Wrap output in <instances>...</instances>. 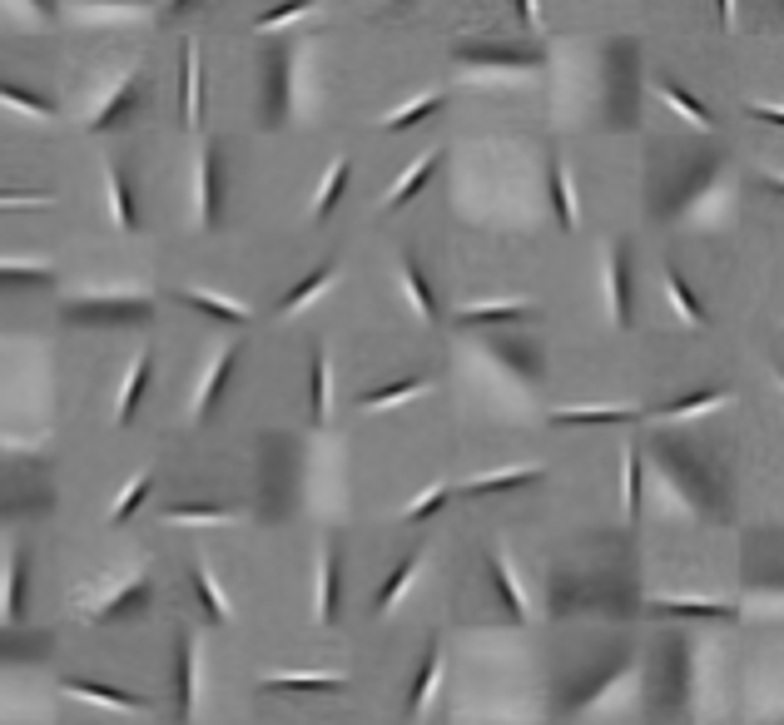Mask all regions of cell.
Listing matches in <instances>:
<instances>
[{
    "label": "cell",
    "instance_id": "cell-30",
    "mask_svg": "<svg viewBox=\"0 0 784 725\" xmlns=\"http://www.w3.org/2000/svg\"><path fill=\"white\" fill-rule=\"evenodd\" d=\"M194 586H199V596H204V611H209L214 621H229V606H224V591L214 586V577H209V567H199V572H194Z\"/></svg>",
    "mask_w": 784,
    "mask_h": 725
},
{
    "label": "cell",
    "instance_id": "cell-40",
    "mask_svg": "<svg viewBox=\"0 0 784 725\" xmlns=\"http://www.w3.org/2000/svg\"><path fill=\"white\" fill-rule=\"evenodd\" d=\"M0 204H45V194H20V189H0Z\"/></svg>",
    "mask_w": 784,
    "mask_h": 725
},
{
    "label": "cell",
    "instance_id": "cell-42",
    "mask_svg": "<svg viewBox=\"0 0 784 725\" xmlns=\"http://www.w3.org/2000/svg\"><path fill=\"white\" fill-rule=\"evenodd\" d=\"M517 10H522L526 25H541V15H536V0H517Z\"/></svg>",
    "mask_w": 784,
    "mask_h": 725
},
{
    "label": "cell",
    "instance_id": "cell-5",
    "mask_svg": "<svg viewBox=\"0 0 784 725\" xmlns=\"http://www.w3.org/2000/svg\"><path fill=\"white\" fill-rule=\"evenodd\" d=\"M144 383H149V348L134 358V373H130V383H125V393H120V413H115L120 428L134 423V408H139V398H144Z\"/></svg>",
    "mask_w": 784,
    "mask_h": 725
},
{
    "label": "cell",
    "instance_id": "cell-21",
    "mask_svg": "<svg viewBox=\"0 0 784 725\" xmlns=\"http://www.w3.org/2000/svg\"><path fill=\"white\" fill-rule=\"evenodd\" d=\"M526 303H482V308H467L462 323H522Z\"/></svg>",
    "mask_w": 784,
    "mask_h": 725
},
{
    "label": "cell",
    "instance_id": "cell-32",
    "mask_svg": "<svg viewBox=\"0 0 784 725\" xmlns=\"http://www.w3.org/2000/svg\"><path fill=\"white\" fill-rule=\"evenodd\" d=\"M447 497H452V487H442V482H437V487H427L417 502H407V507H402V517H407V522H422V517H432Z\"/></svg>",
    "mask_w": 784,
    "mask_h": 725
},
{
    "label": "cell",
    "instance_id": "cell-9",
    "mask_svg": "<svg viewBox=\"0 0 784 725\" xmlns=\"http://www.w3.org/2000/svg\"><path fill=\"white\" fill-rule=\"evenodd\" d=\"M437 159H442V154H437V149H427V154L412 164V174H407V179H402V184H397V189L388 194V209H402V204H407V199H412V194L427 184V174L437 169Z\"/></svg>",
    "mask_w": 784,
    "mask_h": 725
},
{
    "label": "cell",
    "instance_id": "cell-22",
    "mask_svg": "<svg viewBox=\"0 0 784 725\" xmlns=\"http://www.w3.org/2000/svg\"><path fill=\"white\" fill-rule=\"evenodd\" d=\"M417 567H422V552H417V557H407V562H402V567L392 572V581L383 586V591H378V611H392V606H397V596H402V591L412 586V577H417Z\"/></svg>",
    "mask_w": 784,
    "mask_h": 725
},
{
    "label": "cell",
    "instance_id": "cell-17",
    "mask_svg": "<svg viewBox=\"0 0 784 725\" xmlns=\"http://www.w3.org/2000/svg\"><path fill=\"white\" fill-rule=\"evenodd\" d=\"M343 184H348V159H333V174L323 179V189H318V204H313V219H328L333 214V204H338V194H343Z\"/></svg>",
    "mask_w": 784,
    "mask_h": 725
},
{
    "label": "cell",
    "instance_id": "cell-19",
    "mask_svg": "<svg viewBox=\"0 0 784 725\" xmlns=\"http://www.w3.org/2000/svg\"><path fill=\"white\" fill-rule=\"evenodd\" d=\"M730 393H720V388H710V393H695V398H675V403H665V408H655L660 418H690V413H705V408H720Z\"/></svg>",
    "mask_w": 784,
    "mask_h": 725
},
{
    "label": "cell",
    "instance_id": "cell-27",
    "mask_svg": "<svg viewBox=\"0 0 784 725\" xmlns=\"http://www.w3.org/2000/svg\"><path fill=\"white\" fill-rule=\"evenodd\" d=\"M665 289H670V298H675V308H680V313H685V318H690L695 328L705 323V313H700V303H695V293H690V284H685V279H680L675 269L665 274Z\"/></svg>",
    "mask_w": 784,
    "mask_h": 725
},
{
    "label": "cell",
    "instance_id": "cell-24",
    "mask_svg": "<svg viewBox=\"0 0 784 725\" xmlns=\"http://www.w3.org/2000/svg\"><path fill=\"white\" fill-rule=\"evenodd\" d=\"M437 666H442V651L437 646H427V661H422V676H417V686H412V711H427V696H432V681H437Z\"/></svg>",
    "mask_w": 784,
    "mask_h": 725
},
{
    "label": "cell",
    "instance_id": "cell-37",
    "mask_svg": "<svg viewBox=\"0 0 784 725\" xmlns=\"http://www.w3.org/2000/svg\"><path fill=\"white\" fill-rule=\"evenodd\" d=\"M313 5H318V0H283L278 10H268V15H263V20H259V30H273V25H288V20L308 15Z\"/></svg>",
    "mask_w": 784,
    "mask_h": 725
},
{
    "label": "cell",
    "instance_id": "cell-8",
    "mask_svg": "<svg viewBox=\"0 0 784 725\" xmlns=\"http://www.w3.org/2000/svg\"><path fill=\"white\" fill-rule=\"evenodd\" d=\"M551 199H556V224L561 229H576V199H571V184H566V164L551 159Z\"/></svg>",
    "mask_w": 784,
    "mask_h": 725
},
{
    "label": "cell",
    "instance_id": "cell-31",
    "mask_svg": "<svg viewBox=\"0 0 784 725\" xmlns=\"http://www.w3.org/2000/svg\"><path fill=\"white\" fill-rule=\"evenodd\" d=\"M199 224H214V154L199 159Z\"/></svg>",
    "mask_w": 784,
    "mask_h": 725
},
{
    "label": "cell",
    "instance_id": "cell-38",
    "mask_svg": "<svg viewBox=\"0 0 784 725\" xmlns=\"http://www.w3.org/2000/svg\"><path fill=\"white\" fill-rule=\"evenodd\" d=\"M229 507H169V522H229Z\"/></svg>",
    "mask_w": 784,
    "mask_h": 725
},
{
    "label": "cell",
    "instance_id": "cell-35",
    "mask_svg": "<svg viewBox=\"0 0 784 725\" xmlns=\"http://www.w3.org/2000/svg\"><path fill=\"white\" fill-rule=\"evenodd\" d=\"M55 274L45 264H0V284H50Z\"/></svg>",
    "mask_w": 784,
    "mask_h": 725
},
{
    "label": "cell",
    "instance_id": "cell-3",
    "mask_svg": "<svg viewBox=\"0 0 784 725\" xmlns=\"http://www.w3.org/2000/svg\"><path fill=\"white\" fill-rule=\"evenodd\" d=\"M184 298L199 308V313H209V318H219V323H249V308L244 303H229V298H219V293H204V289H184Z\"/></svg>",
    "mask_w": 784,
    "mask_h": 725
},
{
    "label": "cell",
    "instance_id": "cell-36",
    "mask_svg": "<svg viewBox=\"0 0 784 725\" xmlns=\"http://www.w3.org/2000/svg\"><path fill=\"white\" fill-rule=\"evenodd\" d=\"M149 482H154V477H149V472H139L130 487H125V497L115 502V527H120V522H130V512L144 502V497H149Z\"/></svg>",
    "mask_w": 784,
    "mask_h": 725
},
{
    "label": "cell",
    "instance_id": "cell-41",
    "mask_svg": "<svg viewBox=\"0 0 784 725\" xmlns=\"http://www.w3.org/2000/svg\"><path fill=\"white\" fill-rule=\"evenodd\" d=\"M750 115H755V120H770V125H784L780 105H755V110H750Z\"/></svg>",
    "mask_w": 784,
    "mask_h": 725
},
{
    "label": "cell",
    "instance_id": "cell-43",
    "mask_svg": "<svg viewBox=\"0 0 784 725\" xmlns=\"http://www.w3.org/2000/svg\"><path fill=\"white\" fill-rule=\"evenodd\" d=\"M720 20H725V25L735 20V0H720Z\"/></svg>",
    "mask_w": 784,
    "mask_h": 725
},
{
    "label": "cell",
    "instance_id": "cell-34",
    "mask_svg": "<svg viewBox=\"0 0 784 725\" xmlns=\"http://www.w3.org/2000/svg\"><path fill=\"white\" fill-rule=\"evenodd\" d=\"M437 105H442V95H427V100H417V105L397 110V115H392V120L383 125V130H412V125H422V120H427V115H432Z\"/></svg>",
    "mask_w": 784,
    "mask_h": 725
},
{
    "label": "cell",
    "instance_id": "cell-20",
    "mask_svg": "<svg viewBox=\"0 0 784 725\" xmlns=\"http://www.w3.org/2000/svg\"><path fill=\"white\" fill-rule=\"evenodd\" d=\"M268 691H338V686H348L343 676H268L263 681Z\"/></svg>",
    "mask_w": 784,
    "mask_h": 725
},
{
    "label": "cell",
    "instance_id": "cell-14",
    "mask_svg": "<svg viewBox=\"0 0 784 725\" xmlns=\"http://www.w3.org/2000/svg\"><path fill=\"white\" fill-rule=\"evenodd\" d=\"M536 477H541V467H517V472H497V477H472L462 492H507V487L536 482Z\"/></svg>",
    "mask_w": 784,
    "mask_h": 725
},
{
    "label": "cell",
    "instance_id": "cell-25",
    "mask_svg": "<svg viewBox=\"0 0 784 725\" xmlns=\"http://www.w3.org/2000/svg\"><path fill=\"white\" fill-rule=\"evenodd\" d=\"M0 105H10V110H20V115H35V120H50V115H55V105H45V100H35V95H25V90H15V85H0Z\"/></svg>",
    "mask_w": 784,
    "mask_h": 725
},
{
    "label": "cell",
    "instance_id": "cell-15",
    "mask_svg": "<svg viewBox=\"0 0 784 725\" xmlns=\"http://www.w3.org/2000/svg\"><path fill=\"white\" fill-rule=\"evenodd\" d=\"M621 507H626V517L641 512V457L636 452L621 457Z\"/></svg>",
    "mask_w": 784,
    "mask_h": 725
},
{
    "label": "cell",
    "instance_id": "cell-16",
    "mask_svg": "<svg viewBox=\"0 0 784 725\" xmlns=\"http://www.w3.org/2000/svg\"><path fill=\"white\" fill-rule=\"evenodd\" d=\"M492 577H497V586H502V596H507L512 616H517V621H526V616H531V606H526V596L517 591V581H512V562H507L502 552L492 557Z\"/></svg>",
    "mask_w": 784,
    "mask_h": 725
},
{
    "label": "cell",
    "instance_id": "cell-33",
    "mask_svg": "<svg viewBox=\"0 0 784 725\" xmlns=\"http://www.w3.org/2000/svg\"><path fill=\"white\" fill-rule=\"evenodd\" d=\"M179 711H194V641H184L179 651Z\"/></svg>",
    "mask_w": 784,
    "mask_h": 725
},
{
    "label": "cell",
    "instance_id": "cell-26",
    "mask_svg": "<svg viewBox=\"0 0 784 725\" xmlns=\"http://www.w3.org/2000/svg\"><path fill=\"white\" fill-rule=\"evenodd\" d=\"M130 105H134V75H130V80H120L115 100H110V105H105V110H100V115L90 120V130H110V125H115V120H120V115H125Z\"/></svg>",
    "mask_w": 784,
    "mask_h": 725
},
{
    "label": "cell",
    "instance_id": "cell-1",
    "mask_svg": "<svg viewBox=\"0 0 784 725\" xmlns=\"http://www.w3.org/2000/svg\"><path fill=\"white\" fill-rule=\"evenodd\" d=\"M606 284H611V318L631 323V279H626V254L621 249H611V259H606Z\"/></svg>",
    "mask_w": 784,
    "mask_h": 725
},
{
    "label": "cell",
    "instance_id": "cell-28",
    "mask_svg": "<svg viewBox=\"0 0 784 725\" xmlns=\"http://www.w3.org/2000/svg\"><path fill=\"white\" fill-rule=\"evenodd\" d=\"M660 95H665V100H670V105H675V110H680L685 120H695V130H710V115H705V110H700V105H695V100H690V95H685L680 85L660 80Z\"/></svg>",
    "mask_w": 784,
    "mask_h": 725
},
{
    "label": "cell",
    "instance_id": "cell-6",
    "mask_svg": "<svg viewBox=\"0 0 784 725\" xmlns=\"http://www.w3.org/2000/svg\"><path fill=\"white\" fill-rule=\"evenodd\" d=\"M65 691H70V696H80V701L115 706V711H144V701H139V696H120V691H110V686H95V681H65Z\"/></svg>",
    "mask_w": 784,
    "mask_h": 725
},
{
    "label": "cell",
    "instance_id": "cell-2",
    "mask_svg": "<svg viewBox=\"0 0 784 725\" xmlns=\"http://www.w3.org/2000/svg\"><path fill=\"white\" fill-rule=\"evenodd\" d=\"M641 418V408H556L551 413V423H591V428H601V423H636Z\"/></svg>",
    "mask_w": 784,
    "mask_h": 725
},
{
    "label": "cell",
    "instance_id": "cell-7",
    "mask_svg": "<svg viewBox=\"0 0 784 725\" xmlns=\"http://www.w3.org/2000/svg\"><path fill=\"white\" fill-rule=\"evenodd\" d=\"M333 279H338V269H333V264H328V269H313V274H308V279H303L298 289H293L288 298H283V303H278V318H288V313H298L303 303H313V298L323 293V284H333Z\"/></svg>",
    "mask_w": 784,
    "mask_h": 725
},
{
    "label": "cell",
    "instance_id": "cell-10",
    "mask_svg": "<svg viewBox=\"0 0 784 725\" xmlns=\"http://www.w3.org/2000/svg\"><path fill=\"white\" fill-rule=\"evenodd\" d=\"M318 621L333 626L338 621V562L323 557V572H318Z\"/></svg>",
    "mask_w": 784,
    "mask_h": 725
},
{
    "label": "cell",
    "instance_id": "cell-12",
    "mask_svg": "<svg viewBox=\"0 0 784 725\" xmlns=\"http://www.w3.org/2000/svg\"><path fill=\"white\" fill-rule=\"evenodd\" d=\"M234 358H239V348H224V353H219V363H214V373L204 378V393H199V408H194L199 418H209V413H214V398H219V388H224V378H229Z\"/></svg>",
    "mask_w": 784,
    "mask_h": 725
},
{
    "label": "cell",
    "instance_id": "cell-44",
    "mask_svg": "<svg viewBox=\"0 0 784 725\" xmlns=\"http://www.w3.org/2000/svg\"><path fill=\"white\" fill-rule=\"evenodd\" d=\"M164 5H169V10H184V5H189V0H164Z\"/></svg>",
    "mask_w": 784,
    "mask_h": 725
},
{
    "label": "cell",
    "instance_id": "cell-29",
    "mask_svg": "<svg viewBox=\"0 0 784 725\" xmlns=\"http://www.w3.org/2000/svg\"><path fill=\"white\" fill-rule=\"evenodd\" d=\"M105 184H110L115 224H120V229H134V204H130V189H125V179H120V169H110V174H105Z\"/></svg>",
    "mask_w": 784,
    "mask_h": 725
},
{
    "label": "cell",
    "instance_id": "cell-13",
    "mask_svg": "<svg viewBox=\"0 0 784 725\" xmlns=\"http://www.w3.org/2000/svg\"><path fill=\"white\" fill-rule=\"evenodd\" d=\"M402 284H407V298L417 303V313H422V323H432V318H437V298L427 293V279H422V269H417L412 259L402 264Z\"/></svg>",
    "mask_w": 784,
    "mask_h": 725
},
{
    "label": "cell",
    "instance_id": "cell-39",
    "mask_svg": "<svg viewBox=\"0 0 784 725\" xmlns=\"http://www.w3.org/2000/svg\"><path fill=\"white\" fill-rule=\"evenodd\" d=\"M660 611H690V616H730V606H710V601H655Z\"/></svg>",
    "mask_w": 784,
    "mask_h": 725
},
{
    "label": "cell",
    "instance_id": "cell-23",
    "mask_svg": "<svg viewBox=\"0 0 784 725\" xmlns=\"http://www.w3.org/2000/svg\"><path fill=\"white\" fill-rule=\"evenodd\" d=\"M20 591H25V557L10 552V572H5V621L20 616Z\"/></svg>",
    "mask_w": 784,
    "mask_h": 725
},
{
    "label": "cell",
    "instance_id": "cell-4",
    "mask_svg": "<svg viewBox=\"0 0 784 725\" xmlns=\"http://www.w3.org/2000/svg\"><path fill=\"white\" fill-rule=\"evenodd\" d=\"M179 50H184L179 55L184 60V125L194 130L199 125V50H194V40H184Z\"/></svg>",
    "mask_w": 784,
    "mask_h": 725
},
{
    "label": "cell",
    "instance_id": "cell-18",
    "mask_svg": "<svg viewBox=\"0 0 784 725\" xmlns=\"http://www.w3.org/2000/svg\"><path fill=\"white\" fill-rule=\"evenodd\" d=\"M333 403H328V353L313 348V423H328Z\"/></svg>",
    "mask_w": 784,
    "mask_h": 725
},
{
    "label": "cell",
    "instance_id": "cell-11",
    "mask_svg": "<svg viewBox=\"0 0 784 725\" xmlns=\"http://www.w3.org/2000/svg\"><path fill=\"white\" fill-rule=\"evenodd\" d=\"M422 393H427V383H422V378H412V383H392V388H378V393H363V403H358V408L378 413V408L407 403V398H422Z\"/></svg>",
    "mask_w": 784,
    "mask_h": 725
}]
</instances>
